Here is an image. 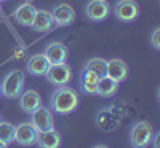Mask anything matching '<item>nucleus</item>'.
I'll use <instances>...</instances> for the list:
<instances>
[{
  "label": "nucleus",
  "mask_w": 160,
  "mask_h": 148,
  "mask_svg": "<svg viewBox=\"0 0 160 148\" xmlns=\"http://www.w3.org/2000/svg\"><path fill=\"white\" fill-rule=\"evenodd\" d=\"M151 45H152V48H154L155 51L160 49V29H158V27L154 29L152 34H151Z\"/></svg>",
  "instance_id": "obj_22"
},
{
  "label": "nucleus",
  "mask_w": 160,
  "mask_h": 148,
  "mask_svg": "<svg viewBox=\"0 0 160 148\" xmlns=\"http://www.w3.org/2000/svg\"><path fill=\"white\" fill-rule=\"evenodd\" d=\"M158 139H160V134H158V132H154V136H152V143H154V148H160V145H158Z\"/></svg>",
  "instance_id": "obj_23"
},
{
  "label": "nucleus",
  "mask_w": 160,
  "mask_h": 148,
  "mask_svg": "<svg viewBox=\"0 0 160 148\" xmlns=\"http://www.w3.org/2000/svg\"><path fill=\"white\" fill-rule=\"evenodd\" d=\"M106 67H108V61L102 59V58H93L87 62L85 69L91 70L93 73H96L99 78L101 76H106Z\"/></svg>",
  "instance_id": "obj_20"
},
{
  "label": "nucleus",
  "mask_w": 160,
  "mask_h": 148,
  "mask_svg": "<svg viewBox=\"0 0 160 148\" xmlns=\"http://www.w3.org/2000/svg\"><path fill=\"white\" fill-rule=\"evenodd\" d=\"M24 83H26V76L21 70H11L8 72L0 85V92L3 94V97L7 99H18L21 96V92L24 89Z\"/></svg>",
  "instance_id": "obj_2"
},
{
  "label": "nucleus",
  "mask_w": 160,
  "mask_h": 148,
  "mask_svg": "<svg viewBox=\"0 0 160 148\" xmlns=\"http://www.w3.org/2000/svg\"><path fill=\"white\" fill-rule=\"evenodd\" d=\"M95 148H109V146H106V145H96Z\"/></svg>",
  "instance_id": "obj_25"
},
{
  "label": "nucleus",
  "mask_w": 160,
  "mask_h": 148,
  "mask_svg": "<svg viewBox=\"0 0 160 148\" xmlns=\"http://www.w3.org/2000/svg\"><path fill=\"white\" fill-rule=\"evenodd\" d=\"M31 123L34 124V127L38 132H47L55 129V116H53V112L47 107L40 105L38 109L32 113V121Z\"/></svg>",
  "instance_id": "obj_5"
},
{
  "label": "nucleus",
  "mask_w": 160,
  "mask_h": 148,
  "mask_svg": "<svg viewBox=\"0 0 160 148\" xmlns=\"http://www.w3.org/2000/svg\"><path fill=\"white\" fill-rule=\"evenodd\" d=\"M19 99V107L24 113L28 115H32L40 105H42V97L40 94L34 89H28V91H22L21 96L18 97Z\"/></svg>",
  "instance_id": "obj_10"
},
{
  "label": "nucleus",
  "mask_w": 160,
  "mask_h": 148,
  "mask_svg": "<svg viewBox=\"0 0 160 148\" xmlns=\"http://www.w3.org/2000/svg\"><path fill=\"white\" fill-rule=\"evenodd\" d=\"M45 76H47V80L51 85H55V86H66L71 81V78H72V69L66 62L50 64Z\"/></svg>",
  "instance_id": "obj_4"
},
{
  "label": "nucleus",
  "mask_w": 160,
  "mask_h": 148,
  "mask_svg": "<svg viewBox=\"0 0 160 148\" xmlns=\"http://www.w3.org/2000/svg\"><path fill=\"white\" fill-rule=\"evenodd\" d=\"M0 11H2V8H0Z\"/></svg>",
  "instance_id": "obj_28"
},
{
  "label": "nucleus",
  "mask_w": 160,
  "mask_h": 148,
  "mask_svg": "<svg viewBox=\"0 0 160 148\" xmlns=\"http://www.w3.org/2000/svg\"><path fill=\"white\" fill-rule=\"evenodd\" d=\"M114 13L118 21L122 22H131L135 21L139 15V5L135 0H118L115 3Z\"/></svg>",
  "instance_id": "obj_6"
},
{
  "label": "nucleus",
  "mask_w": 160,
  "mask_h": 148,
  "mask_svg": "<svg viewBox=\"0 0 160 148\" xmlns=\"http://www.w3.org/2000/svg\"><path fill=\"white\" fill-rule=\"evenodd\" d=\"M154 127L149 121H138L133 124L130 132V140L135 148H146L152 142Z\"/></svg>",
  "instance_id": "obj_3"
},
{
  "label": "nucleus",
  "mask_w": 160,
  "mask_h": 148,
  "mask_svg": "<svg viewBox=\"0 0 160 148\" xmlns=\"http://www.w3.org/2000/svg\"><path fill=\"white\" fill-rule=\"evenodd\" d=\"M118 85H120L118 81L109 78L108 75L101 76L98 80V85H96V94L101 96V97H112L118 91Z\"/></svg>",
  "instance_id": "obj_16"
},
{
  "label": "nucleus",
  "mask_w": 160,
  "mask_h": 148,
  "mask_svg": "<svg viewBox=\"0 0 160 148\" xmlns=\"http://www.w3.org/2000/svg\"><path fill=\"white\" fill-rule=\"evenodd\" d=\"M38 131L34 127L32 123H21L15 127V142L22 146H31L37 143L38 139Z\"/></svg>",
  "instance_id": "obj_7"
},
{
  "label": "nucleus",
  "mask_w": 160,
  "mask_h": 148,
  "mask_svg": "<svg viewBox=\"0 0 160 148\" xmlns=\"http://www.w3.org/2000/svg\"><path fill=\"white\" fill-rule=\"evenodd\" d=\"M15 124L10 121H0V140L5 142L7 145L15 142Z\"/></svg>",
  "instance_id": "obj_21"
},
{
  "label": "nucleus",
  "mask_w": 160,
  "mask_h": 148,
  "mask_svg": "<svg viewBox=\"0 0 160 148\" xmlns=\"http://www.w3.org/2000/svg\"><path fill=\"white\" fill-rule=\"evenodd\" d=\"M96 123L102 131H114L117 123H118V119H117L115 113H112L111 110H101L99 115H98Z\"/></svg>",
  "instance_id": "obj_19"
},
{
  "label": "nucleus",
  "mask_w": 160,
  "mask_h": 148,
  "mask_svg": "<svg viewBox=\"0 0 160 148\" xmlns=\"http://www.w3.org/2000/svg\"><path fill=\"white\" fill-rule=\"evenodd\" d=\"M0 96H2V92H0Z\"/></svg>",
  "instance_id": "obj_27"
},
{
  "label": "nucleus",
  "mask_w": 160,
  "mask_h": 148,
  "mask_svg": "<svg viewBox=\"0 0 160 148\" xmlns=\"http://www.w3.org/2000/svg\"><path fill=\"white\" fill-rule=\"evenodd\" d=\"M0 148H8V145H7L5 142H2V140H0Z\"/></svg>",
  "instance_id": "obj_24"
},
{
  "label": "nucleus",
  "mask_w": 160,
  "mask_h": 148,
  "mask_svg": "<svg viewBox=\"0 0 160 148\" xmlns=\"http://www.w3.org/2000/svg\"><path fill=\"white\" fill-rule=\"evenodd\" d=\"M55 24L58 27H66V25H71L75 21V11L69 3H58L51 11Z\"/></svg>",
  "instance_id": "obj_9"
},
{
  "label": "nucleus",
  "mask_w": 160,
  "mask_h": 148,
  "mask_svg": "<svg viewBox=\"0 0 160 148\" xmlns=\"http://www.w3.org/2000/svg\"><path fill=\"white\" fill-rule=\"evenodd\" d=\"M45 58L48 59L50 64H61V62H66L68 61V56H69V49L64 43L61 42H53L50 43L45 51H43Z\"/></svg>",
  "instance_id": "obj_11"
},
{
  "label": "nucleus",
  "mask_w": 160,
  "mask_h": 148,
  "mask_svg": "<svg viewBox=\"0 0 160 148\" xmlns=\"http://www.w3.org/2000/svg\"><path fill=\"white\" fill-rule=\"evenodd\" d=\"M55 25L56 24H55V19H53L51 11H48V10H37L31 27L35 32H47V30H51Z\"/></svg>",
  "instance_id": "obj_13"
},
{
  "label": "nucleus",
  "mask_w": 160,
  "mask_h": 148,
  "mask_svg": "<svg viewBox=\"0 0 160 148\" xmlns=\"http://www.w3.org/2000/svg\"><path fill=\"white\" fill-rule=\"evenodd\" d=\"M106 75H108L109 78H112V80H115V81L122 83V81H125L127 76H128V65L125 64V61L114 58V59L108 61Z\"/></svg>",
  "instance_id": "obj_12"
},
{
  "label": "nucleus",
  "mask_w": 160,
  "mask_h": 148,
  "mask_svg": "<svg viewBox=\"0 0 160 148\" xmlns=\"http://www.w3.org/2000/svg\"><path fill=\"white\" fill-rule=\"evenodd\" d=\"M26 67H28V70H29L31 75H34V76H45L48 67H50V62L45 58L43 53H38V54H34V56L29 58Z\"/></svg>",
  "instance_id": "obj_14"
},
{
  "label": "nucleus",
  "mask_w": 160,
  "mask_h": 148,
  "mask_svg": "<svg viewBox=\"0 0 160 148\" xmlns=\"http://www.w3.org/2000/svg\"><path fill=\"white\" fill-rule=\"evenodd\" d=\"M2 2H7V0H0V3H2Z\"/></svg>",
  "instance_id": "obj_26"
},
{
  "label": "nucleus",
  "mask_w": 160,
  "mask_h": 148,
  "mask_svg": "<svg viewBox=\"0 0 160 148\" xmlns=\"http://www.w3.org/2000/svg\"><path fill=\"white\" fill-rule=\"evenodd\" d=\"M37 8L31 3V2H24L22 5H19L15 11V19L18 24L24 25V27H31V24L34 21Z\"/></svg>",
  "instance_id": "obj_15"
},
{
  "label": "nucleus",
  "mask_w": 160,
  "mask_h": 148,
  "mask_svg": "<svg viewBox=\"0 0 160 148\" xmlns=\"http://www.w3.org/2000/svg\"><path fill=\"white\" fill-rule=\"evenodd\" d=\"M37 145L40 148H59L61 146V134L55 129L47 131V132H40Z\"/></svg>",
  "instance_id": "obj_17"
},
{
  "label": "nucleus",
  "mask_w": 160,
  "mask_h": 148,
  "mask_svg": "<svg viewBox=\"0 0 160 148\" xmlns=\"http://www.w3.org/2000/svg\"><path fill=\"white\" fill-rule=\"evenodd\" d=\"M85 13L90 21L101 22L109 16L111 7L108 3V0H90L85 7Z\"/></svg>",
  "instance_id": "obj_8"
},
{
  "label": "nucleus",
  "mask_w": 160,
  "mask_h": 148,
  "mask_svg": "<svg viewBox=\"0 0 160 148\" xmlns=\"http://www.w3.org/2000/svg\"><path fill=\"white\" fill-rule=\"evenodd\" d=\"M99 76L96 73H93L91 70L85 69L82 70V75H80V86H82V91L85 94H96V85H98Z\"/></svg>",
  "instance_id": "obj_18"
},
{
  "label": "nucleus",
  "mask_w": 160,
  "mask_h": 148,
  "mask_svg": "<svg viewBox=\"0 0 160 148\" xmlns=\"http://www.w3.org/2000/svg\"><path fill=\"white\" fill-rule=\"evenodd\" d=\"M78 107V94L69 86H58L50 100V110L59 115H69Z\"/></svg>",
  "instance_id": "obj_1"
}]
</instances>
